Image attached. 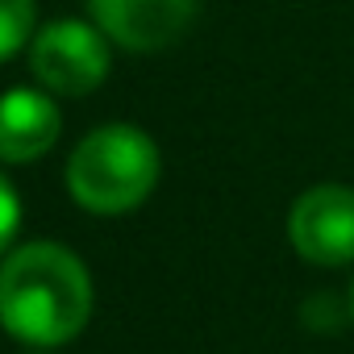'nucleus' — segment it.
<instances>
[{"label":"nucleus","mask_w":354,"mask_h":354,"mask_svg":"<svg viewBox=\"0 0 354 354\" xmlns=\"http://www.w3.org/2000/svg\"><path fill=\"white\" fill-rule=\"evenodd\" d=\"M288 242L313 267L354 263V188L317 184L296 196L288 213Z\"/></svg>","instance_id":"20e7f679"},{"label":"nucleus","mask_w":354,"mask_h":354,"mask_svg":"<svg viewBox=\"0 0 354 354\" xmlns=\"http://www.w3.org/2000/svg\"><path fill=\"white\" fill-rule=\"evenodd\" d=\"M59 104L38 88H9L0 96V162H34L59 138Z\"/></svg>","instance_id":"423d86ee"},{"label":"nucleus","mask_w":354,"mask_h":354,"mask_svg":"<svg viewBox=\"0 0 354 354\" xmlns=\"http://www.w3.org/2000/svg\"><path fill=\"white\" fill-rule=\"evenodd\" d=\"M92 317L88 267L55 242H30L0 267V325L30 346H63Z\"/></svg>","instance_id":"f257e3e1"},{"label":"nucleus","mask_w":354,"mask_h":354,"mask_svg":"<svg viewBox=\"0 0 354 354\" xmlns=\"http://www.w3.org/2000/svg\"><path fill=\"white\" fill-rule=\"evenodd\" d=\"M92 21L125 50H162L196 21L201 0H88Z\"/></svg>","instance_id":"39448f33"},{"label":"nucleus","mask_w":354,"mask_h":354,"mask_svg":"<svg viewBox=\"0 0 354 354\" xmlns=\"http://www.w3.org/2000/svg\"><path fill=\"white\" fill-rule=\"evenodd\" d=\"M158 184V146L138 125H100L92 129L71 162H67V188L80 209L117 217L138 209Z\"/></svg>","instance_id":"f03ea898"},{"label":"nucleus","mask_w":354,"mask_h":354,"mask_svg":"<svg viewBox=\"0 0 354 354\" xmlns=\"http://www.w3.org/2000/svg\"><path fill=\"white\" fill-rule=\"evenodd\" d=\"M346 313H350V321H354V279H350V296H346Z\"/></svg>","instance_id":"1a4fd4ad"},{"label":"nucleus","mask_w":354,"mask_h":354,"mask_svg":"<svg viewBox=\"0 0 354 354\" xmlns=\"http://www.w3.org/2000/svg\"><path fill=\"white\" fill-rule=\"evenodd\" d=\"M34 34V0H0V63L13 59Z\"/></svg>","instance_id":"0eeeda50"},{"label":"nucleus","mask_w":354,"mask_h":354,"mask_svg":"<svg viewBox=\"0 0 354 354\" xmlns=\"http://www.w3.org/2000/svg\"><path fill=\"white\" fill-rule=\"evenodd\" d=\"M30 67L50 96H88L109 75V42L100 26L63 17L34 38Z\"/></svg>","instance_id":"7ed1b4c3"},{"label":"nucleus","mask_w":354,"mask_h":354,"mask_svg":"<svg viewBox=\"0 0 354 354\" xmlns=\"http://www.w3.org/2000/svg\"><path fill=\"white\" fill-rule=\"evenodd\" d=\"M17 225H21V201H17L13 184L0 175V254H5L9 242L17 238Z\"/></svg>","instance_id":"6e6552de"}]
</instances>
